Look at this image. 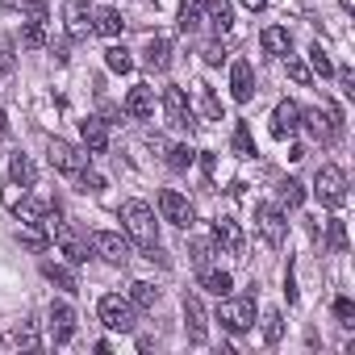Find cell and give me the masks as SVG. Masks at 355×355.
<instances>
[{
    "label": "cell",
    "mask_w": 355,
    "mask_h": 355,
    "mask_svg": "<svg viewBox=\"0 0 355 355\" xmlns=\"http://www.w3.org/2000/svg\"><path fill=\"white\" fill-rule=\"evenodd\" d=\"M121 226H125V239L138 243V247L159 243V222H155V209L146 201H125L121 205Z\"/></svg>",
    "instance_id": "cell-1"
},
{
    "label": "cell",
    "mask_w": 355,
    "mask_h": 355,
    "mask_svg": "<svg viewBox=\"0 0 355 355\" xmlns=\"http://www.w3.org/2000/svg\"><path fill=\"white\" fill-rule=\"evenodd\" d=\"M313 197H318L326 209L347 205V171H343V167H334V163L318 167V175H313Z\"/></svg>",
    "instance_id": "cell-2"
},
{
    "label": "cell",
    "mask_w": 355,
    "mask_h": 355,
    "mask_svg": "<svg viewBox=\"0 0 355 355\" xmlns=\"http://www.w3.org/2000/svg\"><path fill=\"white\" fill-rule=\"evenodd\" d=\"M96 313H101V322H105L109 330H121V334H130V330L138 326V309H134V301H130V297H117V293L101 297Z\"/></svg>",
    "instance_id": "cell-3"
},
{
    "label": "cell",
    "mask_w": 355,
    "mask_h": 355,
    "mask_svg": "<svg viewBox=\"0 0 355 355\" xmlns=\"http://www.w3.org/2000/svg\"><path fill=\"white\" fill-rule=\"evenodd\" d=\"M218 322H222L230 334L251 330V322H255V301H251V297H222V305H218Z\"/></svg>",
    "instance_id": "cell-4"
},
{
    "label": "cell",
    "mask_w": 355,
    "mask_h": 355,
    "mask_svg": "<svg viewBox=\"0 0 355 355\" xmlns=\"http://www.w3.org/2000/svg\"><path fill=\"white\" fill-rule=\"evenodd\" d=\"M297 125H305V134L318 138V142H334L338 130H343L338 109H301V121Z\"/></svg>",
    "instance_id": "cell-5"
},
{
    "label": "cell",
    "mask_w": 355,
    "mask_h": 355,
    "mask_svg": "<svg viewBox=\"0 0 355 355\" xmlns=\"http://www.w3.org/2000/svg\"><path fill=\"white\" fill-rule=\"evenodd\" d=\"M46 159H51V167H55V171H63V175H76V171H84V167H88V150H84V146H76V142H63V138H51Z\"/></svg>",
    "instance_id": "cell-6"
},
{
    "label": "cell",
    "mask_w": 355,
    "mask_h": 355,
    "mask_svg": "<svg viewBox=\"0 0 355 355\" xmlns=\"http://www.w3.org/2000/svg\"><path fill=\"white\" fill-rule=\"evenodd\" d=\"M159 105H163V113H167V125L171 130H193L197 125V117H193V105H189V96H184V88H163V96H159Z\"/></svg>",
    "instance_id": "cell-7"
},
{
    "label": "cell",
    "mask_w": 355,
    "mask_h": 355,
    "mask_svg": "<svg viewBox=\"0 0 355 355\" xmlns=\"http://www.w3.org/2000/svg\"><path fill=\"white\" fill-rule=\"evenodd\" d=\"M92 251H96L101 259L117 263V268H125V263H130V255H134L130 239H125V234H117V230H96V234H92Z\"/></svg>",
    "instance_id": "cell-8"
},
{
    "label": "cell",
    "mask_w": 355,
    "mask_h": 355,
    "mask_svg": "<svg viewBox=\"0 0 355 355\" xmlns=\"http://www.w3.org/2000/svg\"><path fill=\"white\" fill-rule=\"evenodd\" d=\"M46 230L55 234V243H59V251L67 255V263H88V243H84V239H80L67 222H59V214L46 222Z\"/></svg>",
    "instance_id": "cell-9"
},
{
    "label": "cell",
    "mask_w": 355,
    "mask_h": 355,
    "mask_svg": "<svg viewBox=\"0 0 355 355\" xmlns=\"http://www.w3.org/2000/svg\"><path fill=\"white\" fill-rule=\"evenodd\" d=\"M255 230H259V239H263L268 247H280L284 234H288L284 209H276V205H259V209H255Z\"/></svg>",
    "instance_id": "cell-10"
},
{
    "label": "cell",
    "mask_w": 355,
    "mask_h": 355,
    "mask_svg": "<svg viewBox=\"0 0 355 355\" xmlns=\"http://www.w3.org/2000/svg\"><path fill=\"white\" fill-rule=\"evenodd\" d=\"M159 214H163V222H171V226H193V205H189V197L184 193H175V189H163L159 193Z\"/></svg>",
    "instance_id": "cell-11"
},
{
    "label": "cell",
    "mask_w": 355,
    "mask_h": 355,
    "mask_svg": "<svg viewBox=\"0 0 355 355\" xmlns=\"http://www.w3.org/2000/svg\"><path fill=\"white\" fill-rule=\"evenodd\" d=\"M46 330H51V338H55L59 347L71 343V334H76V309H71L67 301H55L51 313H46Z\"/></svg>",
    "instance_id": "cell-12"
},
{
    "label": "cell",
    "mask_w": 355,
    "mask_h": 355,
    "mask_svg": "<svg viewBox=\"0 0 355 355\" xmlns=\"http://www.w3.org/2000/svg\"><path fill=\"white\" fill-rule=\"evenodd\" d=\"M230 96H234L239 105H247V101L255 96V71H251L247 59H234V63H230Z\"/></svg>",
    "instance_id": "cell-13"
},
{
    "label": "cell",
    "mask_w": 355,
    "mask_h": 355,
    "mask_svg": "<svg viewBox=\"0 0 355 355\" xmlns=\"http://www.w3.org/2000/svg\"><path fill=\"white\" fill-rule=\"evenodd\" d=\"M63 17H67V34H71L76 42H84V38L92 34V13H88V5H84V0H67Z\"/></svg>",
    "instance_id": "cell-14"
},
{
    "label": "cell",
    "mask_w": 355,
    "mask_h": 355,
    "mask_svg": "<svg viewBox=\"0 0 355 355\" xmlns=\"http://www.w3.org/2000/svg\"><path fill=\"white\" fill-rule=\"evenodd\" d=\"M184 330H189V338L193 343H205L209 338V322H205V309H201V301L189 293L184 297Z\"/></svg>",
    "instance_id": "cell-15"
},
{
    "label": "cell",
    "mask_w": 355,
    "mask_h": 355,
    "mask_svg": "<svg viewBox=\"0 0 355 355\" xmlns=\"http://www.w3.org/2000/svg\"><path fill=\"white\" fill-rule=\"evenodd\" d=\"M297 121H301V109H297V101H280V105L272 109V134H276V138H288V134H297Z\"/></svg>",
    "instance_id": "cell-16"
},
{
    "label": "cell",
    "mask_w": 355,
    "mask_h": 355,
    "mask_svg": "<svg viewBox=\"0 0 355 355\" xmlns=\"http://www.w3.org/2000/svg\"><path fill=\"white\" fill-rule=\"evenodd\" d=\"M125 113L130 117H150L155 113V88L150 84H134L130 96H125Z\"/></svg>",
    "instance_id": "cell-17"
},
{
    "label": "cell",
    "mask_w": 355,
    "mask_h": 355,
    "mask_svg": "<svg viewBox=\"0 0 355 355\" xmlns=\"http://www.w3.org/2000/svg\"><path fill=\"white\" fill-rule=\"evenodd\" d=\"M80 134H84V146H88L92 155H101V150L109 146V125H105V117H84V121H80Z\"/></svg>",
    "instance_id": "cell-18"
},
{
    "label": "cell",
    "mask_w": 355,
    "mask_h": 355,
    "mask_svg": "<svg viewBox=\"0 0 355 355\" xmlns=\"http://www.w3.org/2000/svg\"><path fill=\"white\" fill-rule=\"evenodd\" d=\"M214 243H218L222 251L239 255V251H243V230H239V222H230V218H218V222H214Z\"/></svg>",
    "instance_id": "cell-19"
},
{
    "label": "cell",
    "mask_w": 355,
    "mask_h": 355,
    "mask_svg": "<svg viewBox=\"0 0 355 355\" xmlns=\"http://www.w3.org/2000/svg\"><path fill=\"white\" fill-rule=\"evenodd\" d=\"M9 180H13L17 189H34L38 167H34V159H30V155H13V159H9Z\"/></svg>",
    "instance_id": "cell-20"
},
{
    "label": "cell",
    "mask_w": 355,
    "mask_h": 355,
    "mask_svg": "<svg viewBox=\"0 0 355 355\" xmlns=\"http://www.w3.org/2000/svg\"><path fill=\"white\" fill-rule=\"evenodd\" d=\"M175 26H180L184 34H197L205 26V0H184L180 5V17H175Z\"/></svg>",
    "instance_id": "cell-21"
},
{
    "label": "cell",
    "mask_w": 355,
    "mask_h": 355,
    "mask_svg": "<svg viewBox=\"0 0 355 355\" xmlns=\"http://www.w3.org/2000/svg\"><path fill=\"white\" fill-rule=\"evenodd\" d=\"M259 42H263L268 55H288V51H293V34H288L284 26H268V30L259 34Z\"/></svg>",
    "instance_id": "cell-22"
},
{
    "label": "cell",
    "mask_w": 355,
    "mask_h": 355,
    "mask_svg": "<svg viewBox=\"0 0 355 355\" xmlns=\"http://www.w3.org/2000/svg\"><path fill=\"white\" fill-rule=\"evenodd\" d=\"M205 21H209L218 34H226V30L234 26V9L226 5V0H205Z\"/></svg>",
    "instance_id": "cell-23"
},
{
    "label": "cell",
    "mask_w": 355,
    "mask_h": 355,
    "mask_svg": "<svg viewBox=\"0 0 355 355\" xmlns=\"http://www.w3.org/2000/svg\"><path fill=\"white\" fill-rule=\"evenodd\" d=\"M92 30L105 34V38H117V34H121V13L109 9V5H101V9L92 13Z\"/></svg>",
    "instance_id": "cell-24"
},
{
    "label": "cell",
    "mask_w": 355,
    "mask_h": 355,
    "mask_svg": "<svg viewBox=\"0 0 355 355\" xmlns=\"http://www.w3.org/2000/svg\"><path fill=\"white\" fill-rule=\"evenodd\" d=\"M146 67L150 71H167L171 67V42L167 38H150L146 42Z\"/></svg>",
    "instance_id": "cell-25"
},
{
    "label": "cell",
    "mask_w": 355,
    "mask_h": 355,
    "mask_svg": "<svg viewBox=\"0 0 355 355\" xmlns=\"http://www.w3.org/2000/svg\"><path fill=\"white\" fill-rule=\"evenodd\" d=\"M42 276H46L51 284H59L63 293H80V280H76V272H71V268H63V263H51V259H46V263H42Z\"/></svg>",
    "instance_id": "cell-26"
},
{
    "label": "cell",
    "mask_w": 355,
    "mask_h": 355,
    "mask_svg": "<svg viewBox=\"0 0 355 355\" xmlns=\"http://www.w3.org/2000/svg\"><path fill=\"white\" fill-rule=\"evenodd\" d=\"M201 288H205V293H214V297H230L234 280H230V272H218V268H201Z\"/></svg>",
    "instance_id": "cell-27"
},
{
    "label": "cell",
    "mask_w": 355,
    "mask_h": 355,
    "mask_svg": "<svg viewBox=\"0 0 355 355\" xmlns=\"http://www.w3.org/2000/svg\"><path fill=\"white\" fill-rule=\"evenodd\" d=\"M130 301H134V309H155L159 288H155V284H146V280H134V284H130Z\"/></svg>",
    "instance_id": "cell-28"
},
{
    "label": "cell",
    "mask_w": 355,
    "mask_h": 355,
    "mask_svg": "<svg viewBox=\"0 0 355 355\" xmlns=\"http://www.w3.org/2000/svg\"><path fill=\"white\" fill-rule=\"evenodd\" d=\"M230 142H234V155H239V159H255V138H251V125H247V121L234 125V138H230Z\"/></svg>",
    "instance_id": "cell-29"
},
{
    "label": "cell",
    "mask_w": 355,
    "mask_h": 355,
    "mask_svg": "<svg viewBox=\"0 0 355 355\" xmlns=\"http://www.w3.org/2000/svg\"><path fill=\"white\" fill-rule=\"evenodd\" d=\"M21 42L26 46H46V17H30L21 26Z\"/></svg>",
    "instance_id": "cell-30"
},
{
    "label": "cell",
    "mask_w": 355,
    "mask_h": 355,
    "mask_svg": "<svg viewBox=\"0 0 355 355\" xmlns=\"http://www.w3.org/2000/svg\"><path fill=\"white\" fill-rule=\"evenodd\" d=\"M276 197H280L284 209H297V205L305 201V184H301V180H284V184L276 189Z\"/></svg>",
    "instance_id": "cell-31"
},
{
    "label": "cell",
    "mask_w": 355,
    "mask_h": 355,
    "mask_svg": "<svg viewBox=\"0 0 355 355\" xmlns=\"http://www.w3.org/2000/svg\"><path fill=\"white\" fill-rule=\"evenodd\" d=\"M17 239H21L30 251H46V234H42V222H21Z\"/></svg>",
    "instance_id": "cell-32"
},
{
    "label": "cell",
    "mask_w": 355,
    "mask_h": 355,
    "mask_svg": "<svg viewBox=\"0 0 355 355\" xmlns=\"http://www.w3.org/2000/svg\"><path fill=\"white\" fill-rule=\"evenodd\" d=\"M105 63H109V71H121V76L134 67V59H130L125 46H109V51H105Z\"/></svg>",
    "instance_id": "cell-33"
},
{
    "label": "cell",
    "mask_w": 355,
    "mask_h": 355,
    "mask_svg": "<svg viewBox=\"0 0 355 355\" xmlns=\"http://www.w3.org/2000/svg\"><path fill=\"white\" fill-rule=\"evenodd\" d=\"M263 338H268V343H280V338H284V318H280V309H268V313H263Z\"/></svg>",
    "instance_id": "cell-34"
},
{
    "label": "cell",
    "mask_w": 355,
    "mask_h": 355,
    "mask_svg": "<svg viewBox=\"0 0 355 355\" xmlns=\"http://www.w3.org/2000/svg\"><path fill=\"white\" fill-rule=\"evenodd\" d=\"M193 159H197V155H193L189 146H171V150H167V167H171V171H184V167H193Z\"/></svg>",
    "instance_id": "cell-35"
},
{
    "label": "cell",
    "mask_w": 355,
    "mask_h": 355,
    "mask_svg": "<svg viewBox=\"0 0 355 355\" xmlns=\"http://www.w3.org/2000/svg\"><path fill=\"white\" fill-rule=\"evenodd\" d=\"M309 63H313V71L326 80V76H334V63H330V55L322 51V46H309Z\"/></svg>",
    "instance_id": "cell-36"
},
{
    "label": "cell",
    "mask_w": 355,
    "mask_h": 355,
    "mask_svg": "<svg viewBox=\"0 0 355 355\" xmlns=\"http://www.w3.org/2000/svg\"><path fill=\"white\" fill-rule=\"evenodd\" d=\"M326 243H330V251H347V226L343 222H326Z\"/></svg>",
    "instance_id": "cell-37"
},
{
    "label": "cell",
    "mask_w": 355,
    "mask_h": 355,
    "mask_svg": "<svg viewBox=\"0 0 355 355\" xmlns=\"http://www.w3.org/2000/svg\"><path fill=\"white\" fill-rule=\"evenodd\" d=\"M197 101H201V113L205 117H222V105H218V96L209 88H197Z\"/></svg>",
    "instance_id": "cell-38"
},
{
    "label": "cell",
    "mask_w": 355,
    "mask_h": 355,
    "mask_svg": "<svg viewBox=\"0 0 355 355\" xmlns=\"http://www.w3.org/2000/svg\"><path fill=\"white\" fill-rule=\"evenodd\" d=\"M76 180H80V189H84V193H101V189H105V180H101L96 171H88V167H84V171H76Z\"/></svg>",
    "instance_id": "cell-39"
},
{
    "label": "cell",
    "mask_w": 355,
    "mask_h": 355,
    "mask_svg": "<svg viewBox=\"0 0 355 355\" xmlns=\"http://www.w3.org/2000/svg\"><path fill=\"white\" fill-rule=\"evenodd\" d=\"M209 255H214V243H205V239L193 243V263H197V268H209Z\"/></svg>",
    "instance_id": "cell-40"
},
{
    "label": "cell",
    "mask_w": 355,
    "mask_h": 355,
    "mask_svg": "<svg viewBox=\"0 0 355 355\" xmlns=\"http://www.w3.org/2000/svg\"><path fill=\"white\" fill-rule=\"evenodd\" d=\"M334 318H343V322L351 326V318H355V301H347V297H338V301H334Z\"/></svg>",
    "instance_id": "cell-41"
},
{
    "label": "cell",
    "mask_w": 355,
    "mask_h": 355,
    "mask_svg": "<svg viewBox=\"0 0 355 355\" xmlns=\"http://www.w3.org/2000/svg\"><path fill=\"white\" fill-rule=\"evenodd\" d=\"M201 55H205V63H209V67H218V63L226 59V51H222V42H209V46H205Z\"/></svg>",
    "instance_id": "cell-42"
},
{
    "label": "cell",
    "mask_w": 355,
    "mask_h": 355,
    "mask_svg": "<svg viewBox=\"0 0 355 355\" xmlns=\"http://www.w3.org/2000/svg\"><path fill=\"white\" fill-rule=\"evenodd\" d=\"M288 76H293L297 84H309V80H313V76H309V67H305V63H297V59H288Z\"/></svg>",
    "instance_id": "cell-43"
},
{
    "label": "cell",
    "mask_w": 355,
    "mask_h": 355,
    "mask_svg": "<svg viewBox=\"0 0 355 355\" xmlns=\"http://www.w3.org/2000/svg\"><path fill=\"white\" fill-rule=\"evenodd\" d=\"M21 9H26L30 17H46V0H21Z\"/></svg>",
    "instance_id": "cell-44"
},
{
    "label": "cell",
    "mask_w": 355,
    "mask_h": 355,
    "mask_svg": "<svg viewBox=\"0 0 355 355\" xmlns=\"http://www.w3.org/2000/svg\"><path fill=\"white\" fill-rule=\"evenodd\" d=\"M13 67V55H9V42H0V71Z\"/></svg>",
    "instance_id": "cell-45"
},
{
    "label": "cell",
    "mask_w": 355,
    "mask_h": 355,
    "mask_svg": "<svg viewBox=\"0 0 355 355\" xmlns=\"http://www.w3.org/2000/svg\"><path fill=\"white\" fill-rule=\"evenodd\" d=\"M284 297H288V301H297V284H293V272L284 276Z\"/></svg>",
    "instance_id": "cell-46"
},
{
    "label": "cell",
    "mask_w": 355,
    "mask_h": 355,
    "mask_svg": "<svg viewBox=\"0 0 355 355\" xmlns=\"http://www.w3.org/2000/svg\"><path fill=\"white\" fill-rule=\"evenodd\" d=\"M243 5H247L251 13H259V9H268V0H243Z\"/></svg>",
    "instance_id": "cell-47"
},
{
    "label": "cell",
    "mask_w": 355,
    "mask_h": 355,
    "mask_svg": "<svg viewBox=\"0 0 355 355\" xmlns=\"http://www.w3.org/2000/svg\"><path fill=\"white\" fill-rule=\"evenodd\" d=\"M9 130V121H5V109H0V134H5Z\"/></svg>",
    "instance_id": "cell-48"
}]
</instances>
